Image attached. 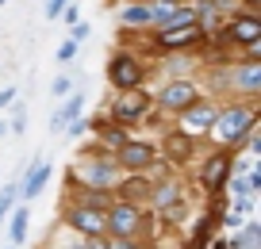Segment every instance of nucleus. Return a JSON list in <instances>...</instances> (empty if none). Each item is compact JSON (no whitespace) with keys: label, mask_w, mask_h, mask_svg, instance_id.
Instances as JSON below:
<instances>
[{"label":"nucleus","mask_w":261,"mask_h":249,"mask_svg":"<svg viewBox=\"0 0 261 249\" xmlns=\"http://www.w3.org/2000/svg\"><path fill=\"white\" fill-rule=\"evenodd\" d=\"M200 39V27H165L162 31V42L165 46H185V42Z\"/></svg>","instance_id":"aec40b11"},{"label":"nucleus","mask_w":261,"mask_h":249,"mask_svg":"<svg viewBox=\"0 0 261 249\" xmlns=\"http://www.w3.org/2000/svg\"><path fill=\"white\" fill-rule=\"evenodd\" d=\"M227 165H230V153H212V157L200 165V180H204V188H219L223 177H227Z\"/></svg>","instance_id":"4468645a"},{"label":"nucleus","mask_w":261,"mask_h":249,"mask_svg":"<svg viewBox=\"0 0 261 249\" xmlns=\"http://www.w3.org/2000/svg\"><path fill=\"white\" fill-rule=\"evenodd\" d=\"M0 134H8V123H0Z\"/></svg>","instance_id":"f704fd0d"},{"label":"nucleus","mask_w":261,"mask_h":249,"mask_svg":"<svg viewBox=\"0 0 261 249\" xmlns=\"http://www.w3.org/2000/svg\"><path fill=\"white\" fill-rule=\"evenodd\" d=\"M250 130H253V112H250V107H227V112H215L212 134H215L219 146H238Z\"/></svg>","instance_id":"7ed1b4c3"},{"label":"nucleus","mask_w":261,"mask_h":249,"mask_svg":"<svg viewBox=\"0 0 261 249\" xmlns=\"http://www.w3.org/2000/svg\"><path fill=\"white\" fill-rule=\"evenodd\" d=\"M177 115H180V127H177V130H185V134H192V138L212 134V123H215V107H212V104L192 100V104H188L185 112H177Z\"/></svg>","instance_id":"0eeeda50"},{"label":"nucleus","mask_w":261,"mask_h":249,"mask_svg":"<svg viewBox=\"0 0 261 249\" xmlns=\"http://www.w3.org/2000/svg\"><path fill=\"white\" fill-rule=\"evenodd\" d=\"M146 107H150V96L142 89H127L119 100H115V107H112V123H119V127H130V123H139L142 115H146Z\"/></svg>","instance_id":"423d86ee"},{"label":"nucleus","mask_w":261,"mask_h":249,"mask_svg":"<svg viewBox=\"0 0 261 249\" xmlns=\"http://www.w3.org/2000/svg\"><path fill=\"white\" fill-rule=\"evenodd\" d=\"M12 96H16V89H4V92H0V107L8 104V100H12Z\"/></svg>","instance_id":"2f4dec72"},{"label":"nucleus","mask_w":261,"mask_h":249,"mask_svg":"<svg viewBox=\"0 0 261 249\" xmlns=\"http://www.w3.org/2000/svg\"><path fill=\"white\" fill-rule=\"evenodd\" d=\"M65 180L77 184V188H104V192H112L115 180H119V165H115L108 153H89L85 161H73V165H69Z\"/></svg>","instance_id":"f257e3e1"},{"label":"nucleus","mask_w":261,"mask_h":249,"mask_svg":"<svg viewBox=\"0 0 261 249\" xmlns=\"http://www.w3.org/2000/svg\"><path fill=\"white\" fill-rule=\"evenodd\" d=\"M162 23H165V27H185V23H196V12H192V8H185V12H165Z\"/></svg>","instance_id":"5701e85b"},{"label":"nucleus","mask_w":261,"mask_h":249,"mask_svg":"<svg viewBox=\"0 0 261 249\" xmlns=\"http://www.w3.org/2000/svg\"><path fill=\"white\" fill-rule=\"evenodd\" d=\"M192 150H196V138L185 134V130H173V134L165 138V153H169L173 161H188V157H192Z\"/></svg>","instance_id":"f3484780"},{"label":"nucleus","mask_w":261,"mask_h":249,"mask_svg":"<svg viewBox=\"0 0 261 249\" xmlns=\"http://www.w3.org/2000/svg\"><path fill=\"white\" fill-rule=\"evenodd\" d=\"M69 89H73V80H69V77H54V85H50V96H69Z\"/></svg>","instance_id":"a878e982"},{"label":"nucleus","mask_w":261,"mask_h":249,"mask_svg":"<svg viewBox=\"0 0 261 249\" xmlns=\"http://www.w3.org/2000/svg\"><path fill=\"white\" fill-rule=\"evenodd\" d=\"M146 19H154V16H150V8H139V4H130L123 12V23H146Z\"/></svg>","instance_id":"393cba45"},{"label":"nucleus","mask_w":261,"mask_h":249,"mask_svg":"<svg viewBox=\"0 0 261 249\" xmlns=\"http://www.w3.org/2000/svg\"><path fill=\"white\" fill-rule=\"evenodd\" d=\"M142 249H165V245H158V241H150V245H142Z\"/></svg>","instance_id":"72a5a7b5"},{"label":"nucleus","mask_w":261,"mask_h":249,"mask_svg":"<svg viewBox=\"0 0 261 249\" xmlns=\"http://www.w3.org/2000/svg\"><path fill=\"white\" fill-rule=\"evenodd\" d=\"M81 249H112V241H108V234H100V238H85Z\"/></svg>","instance_id":"bb28decb"},{"label":"nucleus","mask_w":261,"mask_h":249,"mask_svg":"<svg viewBox=\"0 0 261 249\" xmlns=\"http://www.w3.org/2000/svg\"><path fill=\"white\" fill-rule=\"evenodd\" d=\"M4 223H8V241L12 245H23L27 241V226H31V207H27V203H16Z\"/></svg>","instance_id":"ddd939ff"},{"label":"nucleus","mask_w":261,"mask_h":249,"mask_svg":"<svg viewBox=\"0 0 261 249\" xmlns=\"http://www.w3.org/2000/svg\"><path fill=\"white\" fill-rule=\"evenodd\" d=\"M108 77H112V85H115L119 92L139 89V80H142V65H139V58H127V54L112 58V65H108Z\"/></svg>","instance_id":"6e6552de"},{"label":"nucleus","mask_w":261,"mask_h":249,"mask_svg":"<svg viewBox=\"0 0 261 249\" xmlns=\"http://www.w3.org/2000/svg\"><path fill=\"white\" fill-rule=\"evenodd\" d=\"M62 12H65V0H50V4H46V16L50 19H58Z\"/></svg>","instance_id":"c756f323"},{"label":"nucleus","mask_w":261,"mask_h":249,"mask_svg":"<svg viewBox=\"0 0 261 249\" xmlns=\"http://www.w3.org/2000/svg\"><path fill=\"white\" fill-rule=\"evenodd\" d=\"M212 4L215 8H227V4H234V0H212Z\"/></svg>","instance_id":"473e14b6"},{"label":"nucleus","mask_w":261,"mask_h":249,"mask_svg":"<svg viewBox=\"0 0 261 249\" xmlns=\"http://www.w3.org/2000/svg\"><path fill=\"white\" fill-rule=\"evenodd\" d=\"M150 215L139 207V203H127V200H112V207L104 211V234L108 238H142L146 234Z\"/></svg>","instance_id":"f03ea898"},{"label":"nucleus","mask_w":261,"mask_h":249,"mask_svg":"<svg viewBox=\"0 0 261 249\" xmlns=\"http://www.w3.org/2000/svg\"><path fill=\"white\" fill-rule=\"evenodd\" d=\"M261 230H257V223H246L242 226V234H234L230 238V249H261Z\"/></svg>","instance_id":"412c9836"},{"label":"nucleus","mask_w":261,"mask_h":249,"mask_svg":"<svg viewBox=\"0 0 261 249\" xmlns=\"http://www.w3.org/2000/svg\"><path fill=\"white\" fill-rule=\"evenodd\" d=\"M46 180H50V161H42V157H35L31 161V169L19 177V200H35V196L46 188Z\"/></svg>","instance_id":"9d476101"},{"label":"nucleus","mask_w":261,"mask_h":249,"mask_svg":"<svg viewBox=\"0 0 261 249\" xmlns=\"http://www.w3.org/2000/svg\"><path fill=\"white\" fill-rule=\"evenodd\" d=\"M16 200H19V177H16V180H8V184L0 188V223L8 218V211L16 207Z\"/></svg>","instance_id":"4be33fe9"},{"label":"nucleus","mask_w":261,"mask_h":249,"mask_svg":"<svg viewBox=\"0 0 261 249\" xmlns=\"http://www.w3.org/2000/svg\"><path fill=\"white\" fill-rule=\"evenodd\" d=\"M92 130H96V146H100V150H119V146L123 142H127V127H119V123H108V119H96V123H92Z\"/></svg>","instance_id":"f8f14e48"},{"label":"nucleus","mask_w":261,"mask_h":249,"mask_svg":"<svg viewBox=\"0 0 261 249\" xmlns=\"http://www.w3.org/2000/svg\"><path fill=\"white\" fill-rule=\"evenodd\" d=\"M234 85L242 92H257L261 89V65L250 62V65H242V69H234Z\"/></svg>","instance_id":"6ab92c4d"},{"label":"nucleus","mask_w":261,"mask_h":249,"mask_svg":"<svg viewBox=\"0 0 261 249\" xmlns=\"http://www.w3.org/2000/svg\"><path fill=\"white\" fill-rule=\"evenodd\" d=\"M8 249H19V245H8Z\"/></svg>","instance_id":"c9c22d12"},{"label":"nucleus","mask_w":261,"mask_h":249,"mask_svg":"<svg viewBox=\"0 0 261 249\" xmlns=\"http://www.w3.org/2000/svg\"><path fill=\"white\" fill-rule=\"evenodd\" d=\"M73 54H77V42H73V39H65L62 50H58V62H73Z\"/></svg>","instance_id":"cd10ccee"},{"label":"nucleus","mask_w":261,"mask_h":249,"mask_svg":"<svg viewBox=\"0 0 261 249\" xmlns=\"http://www.w3.org/2000/svg\"><path fill=\"white\" fill-rule=\"evenodd\" d=\"M8 130H16V134H23L27 130V104H16V112H12V123Z\"/></svg>","instance_id":"b1692460"},{"label":"nucleus","mask_w":261,"mask_h":249,"mask_svg":"<svg viewBox=\"0 0 261 249\" xmlns=\"http://www.w3.org/2000/svg\"><path fill=\"white\" fill-rule=\"evenodd\" d=\"M112 241V249H142L139 241H130V238H108Z\"/></svg>","instance_id":"c85d7f7f"},{"label":"nucleus","mask_w":261,"mask_h":249,"mask_svg":"<svg viewBox=\"0 0 261 249\" xmlns=\"http://www.w3.org/2000/svg\"><path fill=\"white\" fill-rule=\"evenodd\" d=\"M230 39H238V42H246V46H253V42L261 39V23L253 16H238L234 23H230Z\"/></svg>","instance_id":"a211bd4d"},{"label":"nucleus","mask_w":261,"mask_h":249,"mask_svg":"<svg viewBox=\"0 0 261 249\" xmlns=\"http://www.w3.org/2000/svg\"><path fill=\"white\" fill-rule=\"evenodd\" d=\"M196 96H200V92H196V85H188V80H169L158 100H162V107H169V112H185Z\"/></svg>","instance_id":"9b49d317"},{"label":"nucleus","mask_w":261,"mask_h":249,"mask_svg":"<svg viewBox=\"0 0 261 249\" xmlns=\"http://www.w3.org/2000/svg\"><path fill=\"white\" fill-rule=\"evenodd\" d=\"M150 184L154 180L146 177V173H127V180H115V200H127V203H146V196H150Z\"/></svg>","instance_id":"1a4fd4ad"},{"label":"nucleus","mask_w":261,"mask_h":249,"mask_svg":"<svg viewBox=\"0 0 261 249\" xmlns=\"http://www.w3.org/2000/svg\"><path fill=\"white\" fill-rule=\"evenodd\" d=\"M81 107H85V96H81V92H77V96H69L54 115H50V130H54V134H58V130H65V123H73L77 115H81Z\"/></svg>","instance_id":"dca6fc26"},{"label":"nucleus","mask_w":261,"mask_h":249,"mask_svg":"<svg viewBox=\"0 0 261 249\" xmlns=\"http://www.w3.org/2000/svg\"><path fill=\"white\" fill-rule=\"evenodd\" d=\"M62 223L69 226L77 238H100V234H104V211L89 207V203L69 200V203L62 207Z\"/></svg>","instance_id":"20e7f679"},{"label":"nucleus","mask_w":261,"mask_h":249,"mask_svg":"<svg viewBox=\"0 0 261 249\" xmlns=\"http://www.w3.org/2000/svg\"><path fill=\"white\" fill-rule=\"evenodd\" d=\"M112 161L119 165L123 173H146L150 165L158 161V153H154V146H150V142H135V138H127V142L112 153Z\"/></svg>","instance_id":"39448f33"},{"label":"nucleus","mask_w":261,"mask_h":249,"mask_svg":"<svg viewBox=\"0 0 261 249\" xmlns=\"http://www.w3.org/2000/svg\"><path fill=\"white\" fill-rule=\"evenodd\" d=\"M177 200H180V184H177V180H154V184H150L146 203L154 211H165L169 203H177Z\"/></svg>","instance_id":"2eb2a0df"},{"label":"nucleus","mask_w":261,"mask_h":249,"mask_svg":"<svg viewBox=\"0 0 261 249\" xmlns=\"http://www.w3.org/2000/svg\"><path fill=\"white\" fill-rule=\"evenodd\" d=\"M85 39H89V27L77 23V27H73V42H85Z\"/></svg>","instance_id":"7c9ffc66"}]
</instances>
